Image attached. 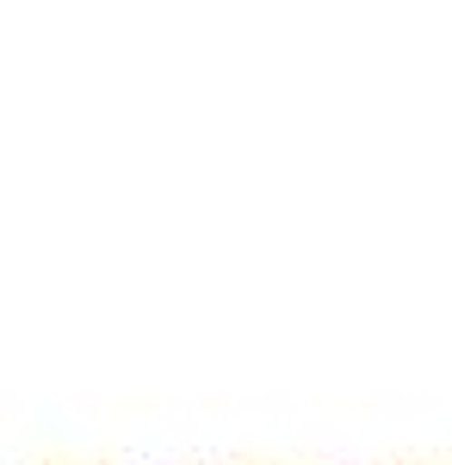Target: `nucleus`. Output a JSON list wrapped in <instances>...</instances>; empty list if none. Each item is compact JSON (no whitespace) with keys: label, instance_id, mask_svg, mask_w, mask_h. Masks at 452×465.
I'll list each match as a JSON object with an SVG mask.
<instances>
[]
</instances>
